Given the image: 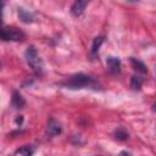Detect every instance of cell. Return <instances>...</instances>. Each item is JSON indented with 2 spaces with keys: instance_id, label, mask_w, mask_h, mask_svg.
Instances as JSON below:
<instances>
[{
  "instance_id": "cell-1",
  "label": "cell",
  "mask_w": 156,
  "mask_h": 156,
  "mask_svg": "<svg viewBox=\"0 0 156 156\" xmlns=\"http://www.w3.org/2000/svg\"><path fill=\"white\" fill-rule=\"evenodd\" d=\"M60 85L67 88V89H83V88H90V89H98L99 84L98 82L90 77L87 76L84 73H76L73 76H71L69 78H67L66 80L61 82Z\"/></svg>"
},
{
  "instance_id": "cell-2",
  "label": "cell",
  "mask_w": 156,
  "mask_h": 156,
  "mask_svg": "<svg viewBox=\"0 0 156 156\" xmlns=\"http://www.w3.org/2000/svg\"><path fill=\"white\" fill-rule=\"evenodd\" d=\"M24 57H26V61H27L28 66L32 68V71L35 74H38V76L43 74V71H44L43 61L40 60L39 55H38V51L33 45L27 48V50L24 52Z\"/></svg>"
},
{
  "instance_id": "cell-3",
  "label": "cell",
  "mask_w": 156,
  "mask_h": 156,
  "mask_svg": "<svg viewBox=\"0 0 156 156\" xmlns=\"http://www.w3.org/2000/svg\"><path fill=\"white\" fill-rule=\"evenodd\" d=\"M26 38V34L23 30H21L17 27H10V26H0V39L5 41H21Z\"/></svg>"
},
{
  "instance_id": "cell-4",
  "label": "cell",
  "mask_w": 156,
  "mask_h": 156,
  "mask_svg": "<svg viewBox=\"0 0 156 156\" xmlns=\"http://www.w3.org/2000/svg\"><path fill=\"white\" fill-rule=\"evenodd\" d=\"M46 133L49 136H57L62 133V127L55 118H49L46 124Z\"/></svg>"
},
{
  "instance_id": "cell-5",
  "label": "cell",
  "mask_w": 156,
  "mask_h": 156,
  "mask_svg": "<svg viewBox=\"0 0 156 156\" xmlns=\"http://www.w3.org/2000/svg\"><path fill=\"white\" fill-rule=\"evenodd\" d=\"M106 66L108 72L112 74H118L121 72V61L116 56H108L106 60Z\"/></svg>"
},
{
  "instance_id": "cell-6",
  "label": "cell",
  "mask_w": 156,
  "mask_h": 156,
  "mask_svg": "<svg viewBox=\"0 0 156 156\" xmlns=\"http://www.w3.org/2000/svg\"><path fill=\"white\" fill-rule=\"evenodd\" d=\"M87 5H88V1H84V0H77V1H74L73 5L71 6V13L73 16H76V17H79L84 12Z\"/></svg>"
},
{
  "instance_id": "cell-7",
  "label": "cell",
  "mask_w": 156,
  "mask_h": 156,
  "mask_svg": "<svg viewBox=\"0 0 156 156\" xmlns=\"http://www.w3.org/2000/svg\"><path fill=\"white\" fill-rule=\"evenodd\" d=\"M11 105L15 108H23V106L26 105V101L23 99V96L18 93V91H13L12 93V98H11Z\"/></svg>"
},
{
  "instance_id": "cell-8",
  "label": "cell",
  "mask_w": 156,
  "mask_h": 156,
  "mask_svg": "<svg viewBox=\"0 0 156 156\" xmlns=\"http://www.w3.org/2000/svg\"><path fill=\"white\" fill-rule=\"evenodd\" d=\"M17 12H18V17H20V20H21L22 22H24V23H30V22H33L34 15H33L30 11H27V10H24L23 7H18V9H17Z\"/></svg>"
},
{
  "instance_id": "cell-9",
  "label": "cell",
  "mask_w": 156,
  "mask_h": 156,
  "mask_svg": "<svg viewBox=\"0 0 156 156\" xmlns=\"http://www.w3.org/2000/svg\"><path fill=\"white\" fill-rule=\"evenodd\" d=\"M130 63L133 66V68L140 73H146L147 69H146V66L143 61H140L139 58H135V57H130Z\"/></svg>"
},
{
  "instance_id": "cell-10",
  "label": "cell",
  "mask_w": 156,
  "mask_h": 156,
  "mask_svg": "<svg viewBox=\"0 0 156 156\" xmlns=\"http://www.w3.org/2000/svg\"><path fill=\"white\" fill-rule=\"evenodd\" d=\"M33 154H34V149L30 145L21 146L15 151V156H32Z\"/></svg>"
},
{
  "instance_id": "cell-11",
  "label": "cell",
  "mask_w": 156,
  "mask_h": 156,
  "mask_svg": "<svg viewBox=\"0 0 156 156\" xmlns=\"http://www.w3.org/2000/svg\"><path fill=\"white\" fill-rule=\"evenodd\" d=\"M104 43V37H96V38H94V40H93V44H91V49H90V52L93 54V55H95L98 51H99V49H100V46H101V44Z\"/></svg>"
},
{
  "instance_id": "cell-12",
  "label": "cell",
  "mask_w": 156,
  "mask_h": 156,
  "mask_svg": "<svg viewBox=\"0 0 156 156\" xmlns=\"http://www.w3.org/2000/svg\"><path fill=\"white\" fill-rule=\"evenodd\" d=\"M143 78L141 77H139V76H133L132 78H130V83H129V85H130V88L132 89H134V90H138V89H140L141 88V85H143Z\"/></svg>"
},
{
  "instance_id": "cell-13",
  "label": "cell",
  "mask_w": 156,
  "mask_h": 156,
  "mask_svg": "<svg viewBox=\"0 0 156 156\" xmlns=\"http://www.w3.org/2000/svg\"><path fill=\"white\" fill-rule=\"evenodd\" d=\"M115 136L118 140H127L129 138V134H128V132L124 128H117L115 130Z\"/></svg>"
},
{
  "instance_id": "cell-14",
  "label": "cell",
  "mask_w": 156,
  "mask_h": 156,
  "mask_svg": "<svg viewBox=\"0 0 156 156\" xmlns=\"http://www.w3.org/2000/svg\"><path fill=\"white\" fill-rule=\"evenodd\" d=\"M22 122H23V117H22V116H17V118H16V124H17V126H21Z\"/></svg>"
},
{
  "instance_id": "cell-15",
  "label": "cell",
  "mask_w": 156,
  "mask_h": 156,
  "mask_svg": "<svg viewBox=\"0 0 156 156\" xmlns=\"http://www.w3.org/2000/svg\"><path fill=\"white\" fill-rule=\"evenodd\" d=\"M118 156H133V155L130 152H128V151H121L118 154Z\"/></svg>"
},
{
  "instance_id": "cell-16",
  "label": "cell",
  "mask_w": 156,
  "mask_h": 156,
  "mask_svg": "<svg viewBox=\"0 0 156 156\" xmlns=\"http://www.w3.org/2000/svg\"><path fill=\"white\" fill-rule=\"evenodd\" d=\"M2 9H4V4L0 1V22L2 20Z\"/></svg>"
},
{
  "instance_id": "cell-17",
  "label": "cell",
  "mask_w": 156,
  "mask_h": 156,
  "mask_svg": "<svg viewBox=\"0 0 156 156\" xmlns=\"http://www.w3.org/2000/svg\"><path fill=\"white\" fill-rule=\"evenodd\" d=\"M0 68H1V65H0Z\"/></svg>"
}]
</instances>
